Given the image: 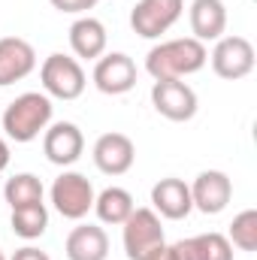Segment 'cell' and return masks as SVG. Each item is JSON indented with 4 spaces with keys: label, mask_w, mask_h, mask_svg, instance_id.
I'll list each match as a JSON object with an SVG mask.
<instances>
[{
    "label": "cell",
    "mask_w": 257,
    "mask_h": 260,
    "mask_svg": "<svg viewBox=\"0 0 257 260\" xmlns=\"http://www.w3.org/2000/svg\"><path fill=\"white\" fill-rule=\"evenodd\" d=\"M209 64V52L206 43L194 40V37H179V40H167L160 46H154L145 55V73L160 82V79H185L200 73Z\"/></svg>",
    "instance_id": "cell-1"
},
{
    "label": "cell",
    "mask_w": 257,
    "mask_h": 260,
    "mask_svg": "<svg viewBox=\"0 0 257 260\" xmlns=\"http://www.w3.org/2000/svg\"><path fill=\"white\" fill-rule=\"evenodd\" d=\"M52 97L43 91H24L18 94L6 112H3V130L12 142H34L40 133L52 124Z\"/></svg>",
    "instance_id": "cell-2"
},
{
    "label": "cell",
    "mask_w": 257,
    "mask_h": 260,
    "mask_svg": "<svg viewBox=\"0 0 257 260\" xmlns=\"http://www.w3.org/2000/svg\"><path fill=\"white\" fill-rule=\"evenodd\" d=\"M40 82H43V94H49L55 100H76V97H82V91L88 85L82 64L61 52H55L43 61Z\"/></svg>",
    "instance_id": "cell-3"
},
{
    "label": "cell",
    "mask_w": 257,
    "mask_h": 260,
    "mask_svg": "<svg viewBox=\"0 0 257 260\" xmlns=\"http://www.w3.org/2000/svg\"><path fill=\"white\" fill-rule=\"evenodd\" d=\"M185 12V0H139L130 9V27L142 40H157Z\"/></svg>",
    "instance_id": "cell-4"
},
{
    "label": "cell",
    "mask_w": 257,
    "mask_h": 260,
    "mask_svg": "<svg viewBox=\"0 0 257 260\" xmlns=\"http://www.w3.org/2000/svg\"><path fill=\"white\" fill-rule=\"evenodd\" d=\"M52 206L70 221H82L94 209V188L82 173H61L52 185Z\"/></svg>",
    "instance_id": "cell-5"
},
{
    "label": "cell",
    "mask_w": 257,
    "mask_h": 260,
    "mask_svg": "<svg viewBox=\"0 0 257 260\" xmlns=\"http://www.w3.org/2000/svg\"><path fill=\"white\" fill-rule=\"evenodd\" d=\"M215 76L227 79V82H236V79H245L251 70H254V46L245 40V37H221L215 40V49L209 55Z\"/></svg>",
    "instance_id": "cell-6"
},
{
    "label": "cell",
    "mask_w": 257,
    "mask_h": 260,
    "mask_svg": "<svg viewBox=\"0 0 257 260\" xmlns=\"http://www.w3.org/2000/svg\"><path fill=\"white\" fill-rule=\"evenodd\" d=\"M151 106L167 121H191L197 115V94L182 79H160L151 85Z\"/></svg>",
    "instance_id": "cell-7"
},
{
    "label": "cell",
    "mask_w": 257,
    "mask_h": 260,
    "mask_svg": "<svg viewBox=\"0 0 257 260\" xmlns=\"http://www.w3.org/2000/svg\"><path fill=\"white\" fill-rule=\"evenodd\" d=\"M124 227V251L127 260H139L148 254L151 248L164 245V227H160V215L154 209H133L130 218L121 224Z\"/></svg>",
    "instance_id": "cell-8"
},
{
    "label": "cell",
    "mask_w": 257,
    "mask_h": 260,
    "mask_svg": "<svg viewBox=\"0 0 257 260\" xmlns=\"http://www.w3.org/2000/svg\"><path fill=\"white\" fill-rule=\"evenodd\" d=\"M94 85H97L100 94H109V97L127 94L130 88L136 85V64L130 61L124 52L100 55L97 64H94Z\"/></svg>",
    "instance_id": "cell-9"
},
{
    "label": "cell",
    "mask_w": 257,
    "mask_h": 260,
    "mask_svg": "<svg viewBox=\"0 0 257 260\" xmlns=\"http://www.w3.org/2000/svg\"><path fill=\"white\" fill-rule=\"evenodd\" d=\"M191 188V203L194 209H200L203 215H218L227 209L230 197H233V182L227 173L221 170H203L197 179H194Z\"/></svg>",
    "instance_id": "cell-10"
},
{
    "label": "cell",
    "mask_w": 257,
    "mask_h": 260,
    "mask_svg": "<svg viewBox=\"0 0 257 260\" xmlns=\"http://www.w3.org/2000/svg\"><path fill=\"white\" fill-rule=\"evenodd\" d=\"M136 160V145L127 133H103L94 142V164L106 176H124Z\"/></svg>",
    "instance_id": "cell-11"
},
{
    "label": "cell",
    "mask_w": 257,
    "mask_h": 260,
    "mask_svg": "<svg viewBox=\"0 0 257 260\" xmlns=\"http://www.w3.org/2000/svg\"><path fill=\"white\" fill-rule=\"evenodd\" d=\"M43 151L55 167H73L85 151V136L73 121H58V124L46 127Z\"/></svg>",
    "instance_id": "cell-12"
},
{
    "label": "cell",
    "mask_w": 257,
    "mask_h": 260,
    "mask_svg": "<svg viewBox=\"0 0 257 260\" xmlns=\"http://www.w3.org/2000/svg\"><path fill=\"white\" fill-rule=\"evenodd\" d=\"M34 70H37V52L27 40H21V37L0 40V88L27 79Z\"/></svg>",
    "instance_id": "cell-13"
},
{
    "label": "cell",
    "mask_w": 257,
    "mask_h": 260,
    "mask_svg": "<svg viewBox=\"0 0 257 260\" xmlns=\"http://www.w3.org/2000/svg\"><path fill=\"white\" fill-rule=\"evenodd\" d=\"M151 206L160 218L167 221H182L194 212L191 203V188L182 182V179H160L154 188H151Z\"/></svg>",
    "instance_id": "cell-14"
},
{
    "label": "cell",
    "mask_w": 257,
    "mask_h": 260,
    "mask_svg": "<svg viewBox=\"0 0 257 260\" xmlns=\"http://www.w3.org/2000/svg\"><path fill=\"white\" fill-rule=\"evenodd\" d=\"M106 27L100 18L94 15H79L73 24H70V49L76 52V58H85V61H97L100 55H106Z\"/></svg>",
    "instance_id": "cell-15"
},
{
    "label": "cell",
    "mask_w": 257,
    "mask_h": 260,
    "mask_svg": "<svg viewBox=\"0 0 257 260\" xmlns=\"http://www.w3.org/2000/svg\"><path fill=\"white\" fill-rule=\"evenodd\" d=\"M64 251L67 260H106L109 257V236L97 224H79L70 230Z\"/></svg>",
    "instance_id": "cell-16"
},
{
    "label": "cell",
    "mask_w": 257,
    "mask_h": 260,
    "mask_svg": "<svg viewBox=\"0 0 257 260\" xmlns=\"http://www.w3.org/2000/svg\"><path fill=\"white\" fill-rule=\"evenodd\" d=\"M191 30L194 40L212 43L227 30V6L224 0H194L191 3Z\"/></svg>",
    "instance_id": "cell-17"
},
{
    "label": "cell",
    "mask_w": 257,
    "mask_h": 260,
    "mask_svg": "<svg viewBox=\"0 0 257 260\" xmlns=\"http://www.w3.org/2000/svg\"><path fill=\"white\" fill-rule=\"evenodd\" d=\"M133 209H136V206H133L130 191L115 188V185L94 197V212H97V218H100L103 224H112V227H121V224L130 218Z\"/></svg>",
    "instance_id": "cell-18"
},
{
    "label": "cell",
    "mask_w": 257,
    "mask_h": 260,
    "mask_svg": "<svg viewBox=\"0 0 257 260\" xmlns=\"http://www.w3.org/2000/svg\"><path fill=\"white\" fill-rule=\"evenodd\" d=\"M12 233L21 236V239H40L49 227V209L46 203H34V206H18L12 209Z\"/></svg>",
    "instance_id": "cell-19"
},
{
    "label": "cell",
    "mask_w": 257,
    "mask_h": 260,
    "mask_svg": "<svg viewBox=\"0 0 257 260\" xmlns=\"http://www.w3.org/2000/svg\"><path fill=\"white\" fill-rule=\"evenodd\" d=\"M43 182L34 176V173H15L12 179H6L3 185V197L9 203V209H18V206H34V203H43Z\"/></svg>",
    "instance_id": "cell-20"
},
{
    "label": "cell",
    "mask_w": 257,
    "mask_h": 260,
    "mask_svg": "<svg viewBox=\"0 0 257 260\" xmlns=\"http://www.w3.org/2000/svg\"><path fill=\"white\" fill-rule=\"evenodd\" d=\"M230 245L239 251H257V209H242L230 224Z\"/></svg>",
    "instance_id": "cell-21"
},
{
    "label": "cell",
    "mask_w": 257,
    "mask_h": 260,
    "mask_svg": "<svg viewBox=\"0 0 257 260\" xmlns=\"http://www.w3.org/2000/svg\"><path fill=\"white\" fill-rule=\"evenodd\" d=\"M191 239L197 260H233V245L224 233H200Z\"/></svg>",
    "instance_id": "cell-22"
},
{
    "label": "cell",
    "mask_w": 257,
    "mask_h": 260,
    "mask_svg": "<svg viewBox=\"0 0 257 260\" xmlns=\"http://www.w3.org/2000/svg\"><path fill=\"white\" fill-rule=\"evenodd\" d=\"M58 12H73V15H79V12H88V9H94L100 0H49Z\"/></svg>",
    "instance_id": "cell-23"
},
{
    "label": "cell",
    "mask_w": 257,
    "mask_h": 260,
    "mask_svg": "<svg viewBox=\"0 0 257 260\" xmlns=\"http://www.w3.org/2000/svg\"><path fill=\"white\" fill-rule=\"evenodd\" d=\"M170 248H173L176 260H197V251H194V239H179V242H173Z\"/></svg>",
    "instance_id": "cell-24"
},
{
    "label": "cell",
    "mask_w": 257,
    "mask_h": 260,
    "mask_svg": "<svg viewBox=\"0 0 257 260\" xmlns=\"http://www.w3.org/2000/svg\"><path fill=\"white\" fill-rule=\"evenodd\" d=\"M9 260H52L46 251H40V248H34V245H24V248H18L15 254Z\"/></svg>",
    "instance_id": "cell-25"
},
{
    "label": "cell",
    "mask_w": 257,
    "mask_h": 260,
    "mask_svg": "<svg viewBox=\"0 0 257 260\" xmlns=\"http://www.w3.org/2000/svg\"><path fill=\"white\" fill-rule=\"evenodd\" d=\"M139 260H176V254H173V248L164 242V245H157V248H151L148 254H142Z\"/></svg>",
    "instance_id": "cell-26"
},
{
    "label": "cell",
    "mask_w": 257,
    "mask_h": 260,
    "mask_svg": "<svg viewBox=\"0 0 257 260\" xmlns=\"http://www.w3.org/2000/svg\"><path fill=\"white\" fill-rule=\"evenodd\" d=\"M9 167V145H6V139L0 136V173Z\"/></svg>",
    "instance_id": "cell-27"
},
{
    "label": "cell",
    "mask_w": 257,
    "mask_h": 260,
    "mask_svg": "<svg viewBox=\"0 0 257 260\" xmlns=\"http://www.w3.org/2000/svg\"><path fill=\"white\" fill-rule=\"evenodd\" d=\"M0 260H6V254H3V251H0Z\"/></svg>",
    "instance_id": "cell-28"
}]
</instances>
